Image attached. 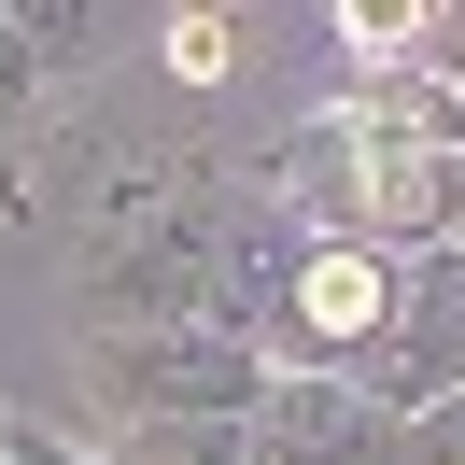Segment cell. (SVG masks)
Here are the masks:
<instances>
[{"instance_id": "6da1fadb", "label": "cell", "mask_w": 465, "mask_h": 465, "mask_svg": "<svg viewBox=\"0 0 465 465\" xmlns=\"http://www.w3.org/2000/svg\"><path fill=\"white\" fill-rule=\"evenodd\" d=\"M114 409H142V423H198V409H240L254 395V367H240L226 339H142V352H114Z\"/></svg>"}, {"instance_id": "7a4b0ae2", "label": "cell", "mask_w": 465, "mask_h": 465, "mask_svg": "<svg viewBox=\"0 0 465 465\" xmlns=\"http://www.w3.org/2000/svg\"><path fill=\"white\" fill-rule=\"evenodd\" d=\"M240 465H367V409L324 395V381H282L254 409V437H240Z\"/></svg>"}, {"instance_id": "3957f363", "label": "cell", "mask_w": 465, "mask_h": 465, "mask_svg": "<svg viewBox=\"0 0 465 465\" xmlns=\"http://www.w3.org/2000/svg\"><path fill=\"white\" fill-rule=\"evenodd\" d=\"M465 381V268H437L423 296H409V324H395V352H381V395H451Z\"/></svg>"}, {"instance_id": "277c9868", "label": "cell", "mask_w": 465, "mask_h": 465, "mask_svg": "<svg viewBox=\"0 0 465 465\" xmlns=\"http://www.w3.org/2000/svg\"><path fill=\"white\" fill-rule=\"evenodd\" d=\"M339 142H367V155H451V142H465V99H451V85H409V71H381V85H352Z\"/></svg>"}, {"instance_id": "5b68a950", "label": "cell", "mask_w": 465, "mask_h": 465, "mask_svg": "<svg viewBox=\"0 0 465 465\" xmlns=\"http://www.w3.org/2000/svg\"><path fill=\"white\" fill-rule=\"evenodd\" d=\"M381 311H395L381 254H311V268H296V339H367Z\"/></svg>"}, {"instance_id": "8992f818", "label": "cell", "mask_w": 465, "mask_h": 465, "mask_svg": "<svg viewBox=\"0 0 465 465\" xmlns=\"http://www.w3.org/2000/svg\"><path fill=\"white\" fill-rule=\"evenodd\" d=\"M170 57L212 85V71H240V29H226V15H183V29H170Z\"/></svg>"}, {"instance_id": "52a82bcc", "label": "cell", "mask_w": 465, "mask_h": 465, "mask_svg": "<svg viewBox=\"0 0 465 465\" xmlns=\"http://www.w3.org/2000/svg\"><path fill=\"white\" fill-rule=\"evenodd\" d=\"M423 465H465V409H451V423H437V437H423Z\"/></svg>"}, {"instance_id": "ba28073f", "label": "cell", "mask_w": 465, "mask_h": 465, "mask_svg": "<svg viewBox=\"0 0 465 465\" xmlns=\"http://www.w3.org/2000/svg\"><path fill=\"white\" fill-rule=\"evenodd\" d=\"M15 465H71V451H15Z\"/></svg>"}, {"instance_id": "9c48e42d", "label": "cell", "mask_w": 465, "mask_h": 465, "mask_svg": "<svg viewBox=\"0 0 465 465\" xmlns=\"http://www.w3.org/2000/svg\"><path fill=\"white\" fill-rule=\"evenodd\" d=\"M0 465H15V437H0Z\"/></svg>"}]
</instances>
